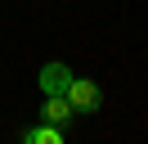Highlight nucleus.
Instances as JSON below:
<instances>
[{
    "label": "nucleus",
    "instance_id": "nucleus-3",
    "mask_svg": "<svg viewBox=\"0 0 148 144\" xmlns=\"http://www.w3.org/2000/svg\"><path fill=\"white\" fill-rule=\"evenodd\" d=\"M76 117V108L67 104V95H45V108H40V122H49V126H58L63 131L67 122Z\"/></svg>",
    "mask_w": 148,
    "mask_h": 144
},
{
    "label": "nucleus",
    "instance_id": "nucleus-1",
    "mask_svg": "<svg viewBox=\"0 0 148 144\" xmlns=\"http://www.w3.org/2000/svg\"><path fill=\"white\" fill-rule=\"evenodd\" d=\"M67 104H72L76 113H99V108H103V90H99V81H90V77H72V86H67Z\"/></svg>",
    "mask_w": 148,
    "mask_h": 144
},
{
    "label": "nucleus",
    "instance_id": "nucleus-2",
    "mask_svg": "<svg viewBox=\"0 0 148 144\" xmlns=\"http://www.w3.org/2000/svg\"><path fill=\"white\" fill-rule=\"evenodd\" d=\"M40 95H67V86H72V68H67V63H45V68H40Z\"/></svg>",
    "mask_w": 148,
    "mask_h": 144
},
{
    "label": "nucleus",
    "instance_id": "nucleus-4",
    "mask_svg": "<svg viewBox=\"0 0 148 144\" xmlns=\"http://www.w3.org/2000/svg\"><path fill=\"white\" fill-rule=\"evenodd\" d=\"M23 144H63V131L49 126V122H40V126H32V131L23 135Z\"/></svg>",
    "mask_w": 148,
    "mask_h": 144
}]
</instances>
